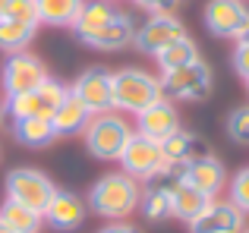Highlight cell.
Here are the masks:
<instances>
[{"instance_id":"1","label":"cell","mask_w":249,"mask_h":233,"mask_svg":"<svg viewBox=\"0 0 249 233\" xmlns=\"http://www.w3.org/2000/svg\"><path fill=\"white\" fill-rule=\"evenodd\" d=\"M139 199H142V186L139 180H133L129 173L114 170L104 173L91 183L89 189V211H95L98 217H107V221H123L133 211H139Z\"/></svg>"},{"instance_id":"2","label":"cell","mask_w":249,"mask_h":233,"mask_svg":"<svg viewBox=\"0 0 249 233\" xmlns=\"http://www.w3.org/2000/svg\"><path fill=\"white\" fill-rule=\"evenodd\" d=\"M110 95H114V111L117 114H142L145 107H152L155 101L164 98L161 79L145 69L123 67L117 73H110Z\"/></svg>"},{"instance_id":"3","label":"cell","mask_w":249,"mask_h":233,"mask_svg":"<svg viewBox=\"0 0 249 233\" xmlns=\"http://www.w3.org/2000/svg\"><path fill=\"white\" fill-rule=\"evenodd\" d=\"M136 129L129 126L117 111L107 114H95L82 129V142H85V151L98 161H120L126 142L133 139Z\"/></svg>"},{"instance_id":"4","label":"cell","mask_w":249,"mask_h":233,"mask_svg":"<svg viewBox=\"0 0 249 233\" xmlns=\"http://www.w3.org/2000/svg\"><path fill=\"white\" fill-rule=\"evenodd\" d=\"M158 79H161V88H164V98H174V101H205L214 88V73L202 57H196L186 67L164 69Z\"/></svg>"},{"instance_id":"5","label":"cell","mask_w":249,"mask_h":233,"mask_svg":"<svg viewBox=\"0 0 249 233\" xmlns=\"http://www.w3.org/2000/svg\"><path fill=\"white\" fill-rule=\"evenodd\" d=\"M54 192H57V186L51 183V177L35 170V167H16V170L6 173V199L38 211V215L48 211Z\"/></svg>"},{"instance_id":"6","label":"cell","mask_w":249,"mask_h":233,"mask_svg":"<svg viewBox=\"0 0 249 233\" xmlns=\"http://www.w3.org/2000/svg\"><path fill=\"white\" fill-rule=\"evenodd\" d=\"M117 164L133 180H148V183H152V180H158L170 167V161L164 158V151H161V142H152V139H145V135L133 133V139L126 142V148H123Z\"/></svg>"},{"instance_id":"7","label":"cell","mask_w":249,"mask_h":233,"mask_svg":"<svg viewBox=\"0 0 249 233\" xmlns=\"http://www.w3.org/2000/svg\"><path fill=\"white\" fill-rule=\"evenodd\" d=\"M67 95H70V88L63 85V82H57V79H51V76H48L35 92L6 95V101L0 107H3V114L13 116V120H22V116H51V114H54V107L60 104Z\"/></svg>"},{"instance_id":"8","label":"cell","mask_w":249,"mask_h":233,"mask_svg":"<svg viewBox=\"0 0 249 233\" xmlns=\"http://www.w3.org/2000/svg\"><path fill=\"white\" fill-rule=\"evenodd\" d=\"M48 79V67L38 60L29 50H19L10 54L0 69V88L3 95H22V92H35L41 82Z\"/></svg>"},{"instance_id":"9","label":"cell","mask_w":249,"mask_h":233,"mask_svg":"<svg viewBox=\"0 0 249 233\" xmlns=\"http://www.w3.org/2000/svg\"><path fill=\"white\" fill-rule=\"evenodd\" d=\"M202 22H205L208 35L237 41V35L249 22V6L243 0H208L205 13H202Z\"/></svg>"},{"instance_id":"10","label":"cell","mask_w":249,"mask_h":233,"mask_svg":"<svg viewBox=\"0 0 249 233\" xmlns=\"http://www.w3.org/2000/svg\"><path fill=\"white\" fill-rule=\"evenodd\" d=\"M70 95L79 98L91 116L114 111V95H110V73L107 69H98V67L82 69L73 79V85H70Z\"/></svg>"},{"instance_id":"11","label":"cell","mask_w":249,"mask_h":233,"mask_svg":"<svg viewBox=\"0 0 249 233\" xmlns=\"http://www.w3.org/2000/svg\"><path fill=\"white\" fill-rule=\"evenodd\" d=\"M183 35H186V25H183L174 13H164V16H148L145 22L136 29L133 44L142 54L155 57L158 50H164L167 44H174L177 38H183Z\"/></svg>"},{"instance_id":"12","label":"cell","mask_w":249,"mask_h":233,"mask_svg":"<svg viewBox=\"0 0 249 233\" xmlns=\"http://www.w3.org/2000/svg\"><path fill=\"white\" fill-rule=\"evenodd\" d=\"M183 180L189 186L202 192L208 199H218V192L227 186V167L221 158H214L212 151H202V154H193V158L183 164Z\"/></svg>"},{"instance_id":"13","label":"cell","mask_w":249,"mask_h":233,"mask_svg":"<svg viewBox=\"0 0 249 233\" xmlns=\"http://www.w3.org/2000/svg\"><path fill=\"white\" fill-rule=\"evenodd\" d=\"M193 233H243L246 215L231 202V199H208L202 215L189 224Z\"/></svg>"},{"instance_id":"14","label":"cell","mask_w":249,"mask_h":233,"mask_svg":"<svg viewBox=\"0 0 249 233\" xmlns=\"http://www.w3.org/2000/svg\"><path fill=\"white\" fill-rule=\"evenodd\" d=\"M85 215H89V205L82 202L76 192H70V189H57L54 192V199H51V205H48V211H44V224H48L51 230H60V233H70V230H76V227H82V221H85Z\"/></svg>"},{"instance_id":"15","label":"cell","mask_w":249,"mask_h":233,"mask_svg":"<svg viewBox=\"0 0 249 233\" xmlns=\"http://www.w3.org/2000/svg\"><path fill=\"white\" fill-rule=\"evenodd\" d=\"M180 129V114H177L174 101L161 98L152 107H145L142 114H136V133L145 135L152 142H164L167 135H174Z\"/></svg>"},{"instance_id":"16","label":"cell","mask_w":249,"mask_h":233,"mask_svg":"<svg viewBox=\"0 0 249 233\" xmlns=\"http://www.w3.org/2000/svg\"><path fill=\"white\" fill-rule=\"evenodd\" d=\"M133 35H136V25H133V19H129V13L117 10V16L110 19L101 32H95L91 38H85L82 44H89V48H95V50L114 54V50H123L126 44H133Z\"/></svg>"},{"instance_id":"17","label":"cell","mask_w":249,"mask_h":233,"mask_svg":"<svg viewBox=\"0 0 249 233\" xmlns=\"http://www.w3.org/2000/svg\"><path fill=\"white\" fill-rule=\"evenodd\" d=\"M167 192H170V215L180 217V221H186V224H193L196 217L202 215V208L208 205V196H202V192L196 189V186H189L186 180L170 183Z\"/></svg>"},{"instance_id":"18","label":"cell","mask_w":249,"mask_h":233,"mask_svg":"<svg viewBox=\"0 0 249 233\" xmlns=\"http://www.w3.org/2000/svg\"><path fill=\"white\" fill-rule=\"evenodd\" d=\"M114 16H117V6L110 3V0H85L79 16H76V22H73L76 38H79V41L91 38L95 32H101Z\"/></svg>"},{"instance_id":"19","label":"cell","mask_w":249,"mask_h":233,"mask_svg":"<svg viewBox=\"0 0 249 233\" xmlns=\"http://www.w3.org/2000/svg\"><path fill=\"white\" fill-rule=\"evenodd\" d=\"M89 120H91V114L85 111V104H82L79 98H73V95H67V98L54 107V114H51V126H54L57 135H76V133H82Z\"/></svg>"},{"instance_id":"20","label":"cell","mask_w":249,"mask_h":233,"mask_svg":"<svg viewBox=\"0 0 249 233\" xmlns=\"http://www.w3.org/2000/svg\"><path fill=\"white\" fill-rule=\"evenodd\" d=\"M13 135L25 148H44L57 139L54 126H51V116H22V120H13Z\"/></svg>"},{"instance_id":"21","label":"cell","mask_w":249,"mask_h":233,"mask_svg":"<svg viewBox=\"0 0 249 233\" xmlns=\"http://www.w3.org/2000/svg\"><path fill=\"white\" fill-rule=\"evenodd\" d=\"M38 3V19L41 25H54V29H73L76 16H79L85 0H35Z\"/></svg>"},{"instance_id":"22","label":"cell","mask_w":249,"mask_h":233,"mask_svg":"<svg viewBox=\"0 0 249 233\" xmlns=\"http://www.w3.org/2000/svg\"><path fill=\"white\" fill-rule=\"evenodd\" d=\"M0 221L13 233H41L44 217L38 215V211L25 208V205L13 202V199H3V205H0Z\"/></svg>"},{"instance_id":"23","label":"cell","mask_w":249,"mask_h":233,"mask_svg":"<svg viewBox=\"0 0 249 233\" xmlns=\"http://www.w3.org/2000/svg\"><path fill=\"white\" fill-rule=\"evenodd\" d=\"M35 25L16 22V19H0V50L6 54H19L35 41Z\"/></svg>"},{"instance_id":"24","label":"cell","mask_w":249,"mask_h":233,"mask_svg":"<svg viewBox=\"0 0 249 233\" xmlns=\"http://www.w3.org/2000/svg\"><path fill=\"white\" fill-rule=\"evenodd\" d=\"M139 211L148 217V221H164V217H170V192H167V186L158 183V180H152V186L142 189Z\"/></svg>"},{"instance_id":"25","label":"cell","mask_w":249,"mask_h":233,"mask_svg":"<svg viewBox=\"0 0 249 233\" xmlns=\"http://www.w3.org/2000/svg\"><path fill=\"white\" fill-rule=\"evenodd\" d=\"M196 57H199V48H196V41H193L189 35H183V38H177L174 44H167L164 50H158V54H155V60H158L161 73H164V69L186 67V63L196 60Z\"/></svg>"},{"instance_id":"26","label":"cell","mask_w":249,"mask_h":233,"mask_svg":"<svg viewBox=\"0 0 249 233\" xmlns=\"http://www.w3.org/2000/svg\"><path fill=\"white\" fill-rule=\"evenodd\" d=\"M196 135L189 133V129H177L174 135H167L164 142H161V151H164V158L170 161V164H186L189 158H193V154H199L196 151Z\"/></svg>"},{"instance_id":"27","label":"cell","mask_w":249,"mask_h":233,"mask_svg":"<svg viewBox=\"0 0 249 233\" xmlns=\"http://www.w3.org/2000/svg\"><path fill=\"white\" fill-rule=\"evenodd\" d=\"M224 133H227V139L237 142V145H249V104H240L227 114Z\"/></svg>"},{"instance_id":"28","label":"cell","mask_w":249,"mask_h":233,"mask_svg":"<svg viewBox=\"0 0 249 233\" xmlns=\"http://www.w3.org/2000/svg\"><path fill=\"white\" fill-rule=\"evenodd\" d=\"M227 199H231L243 215H249V167H240V170L227 180Z\"/></svg>"},{"instance_id":"29","label":"cell","mask_w":249,"mask_h":233,"mask_svg":"<svg viewBox=\"0 0 249 233\" xmlns=\"http://www.w3.org/2000/svg\"><path fill=\"white\" fill-rule=\"evenodd\" d=\"M6 19H16V22H25V25H41V19H38V3L35 0H10V13H6Z\"/></svg>"},{"instance_id":"30","label":"cell","mask_w":249,"mask_h":233,"mask_svg":"<svg viewBox=\"0 0 249 233\" xmlns=\"http://www.w3.org/2000/svg\"><path fill=\"white\" fill-rule=\"evenodd\" d=\"M139 10H145L148 16H164V13H174L177 0H133Z\"/></svg>"},{"instance_id":"31","label":"cell","mask_w":249,"mask_h":233,"mask_svg":"<svg viewBox=\"0 0 249 233\" xmlns=\"http://www.w3.org/2000/svg\"><path fill=\"white\" fill-rule=\"evenodd\" d=\"M233 69H237V76L243 82H249V44H237L233 48Z\"/></svg>"},{"instance_id":"32","label":"cell","mask_w":249,"mask_h":233,"mask_svg":"<svg viewBox=\"0 0 249 233\" xmlns=\"http://www.w3.org/2000/svg\"><path fill=\"white\" fill-rule=\"evenodd\" d=\"M98 233H142L136 224H129V221H110V224H104Z\"/></svg>"},{"instance_id":"33","label":"cell","mask_w":249,"mask_h":233,"mask_svg":"<svg viewBox=\"0 0 249 233\" xmlns=\"http://www.w3.org/2000/svg\"><path fill=\"white\" fill-rule=\"evenodd\" d=\"M237 44H249V22L243 25V32L237 35Z\"/></svg>"},{"instance_id":"34","label":"cell","mask_w":249,"mask_h":233,"mask_svg":"<svg viewBox=\"0 0 249 233\" xmlns=\"http://www.w3.org/2000/svg\"><path fill=\"white\" fill-rule=\"evenodd\" d=\"M6 13H10V0H0V19H6Z\"/></svg>"},{"instance_id":"35","label":"cell","mask_w":249,"mask_h":233,"mask_svg":"<svg viewBox=\"0 0 249 233\" xmlns=\"http://www.w3.org/2000/svg\"><path fill=\"white\" fill-rule=\"evenodd\" d=\"M0 233H13V230H10V227H6V224H3V221H0Z\"/></svg>"},{"instance_id":"36","label":"cell","mask_w":249,"mask_h":233,"mask_svg":"<svg viewBox=\"0 0 249 233\" xmlns=\"http://www.w3.org/2000/svg\"><path fill=\"white\" fill-rule=\"evenodd\" d=\"M0 114H3V107H0Z\"/></svg>"},{"instance_id":"37","label":"cell","mask_w":249,"mask_h":233,"mask_svg":"<svg viewBox=\"0 0 249 233\" xmlns=\"http://www.w3.org/2000/svg\"><path fill=\"white\" fill-rule=\"evenodd\" d=\"M246 88H249V82H246Z\"/></svg>"},{"instance_id":"38","label":"cell","mask_w":249,"mask_h":233,"mask_svg":"<svg viewBox=\"0 0 249 233\" xmlns=\"http://www.w3.org/2000/svg\"><path fill=\"white\" fill-rule=\"evenodd\" d=\"M243 233H246V230H243Z\"/></svg>"},{"instance_id":"39","label":"cell","mask_w":249,"mask_h":233,"mask_svg":"<svg viewBox=\"0 0 249 233\" xmlns=\"http://www.w3.org/2000/svg\"><path fill=\"white\" fill-rule=\"evenodd\" d=\"M246 233H249V230H246Z\"/></svg>"}]
</instances>
